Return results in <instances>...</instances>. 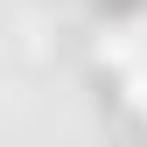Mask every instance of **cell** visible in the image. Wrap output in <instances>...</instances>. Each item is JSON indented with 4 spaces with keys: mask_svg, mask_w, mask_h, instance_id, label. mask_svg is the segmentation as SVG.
Returning <instances> with one entry per match:
<instances>
[{
    "mask_svg": "<svg viewBox=\"0 0 147 147\" xmlns=\"http://www.w3.org/2000/svg\"><path fill=\"white\" fill-rule=\"evenodd\" d=\"M133 98H140V105H147V70H140V77H133Z\"/></svg>",
    "mask_w": 147,
    "mask_h": 147,
    "instance_id": "cell-1",
    "label": "cell"
}]
</instances>
